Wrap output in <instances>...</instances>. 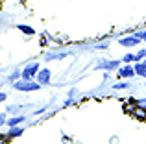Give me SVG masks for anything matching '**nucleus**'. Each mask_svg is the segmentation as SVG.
Returning <instances> with one entry per match:
<instances>
[{
  "mask_svg": "<svg viewBox=\"0 0 146 144\" xmlns=\"http://www.w3.org/2000/svg\"><path fill=\"white\" fill-rule=\"evenodd\" d=\"M13 87H15L17 90L32 92V90H39V89H41V83H37V81H32V79H21V81H17Z\"/></svg>",
  "mask_w": 146,
  "mask_h": 144,
  "instance_id": "1",
  "label": "nucleus"
},
{
  "mask_svg": "<svg viewBox=\"0 0 146 144\" xmlns=\"http://www.w3.org/2000/svg\"><path fill=\"white\" fill-rule=\"evenodd\" d=\"M39 70H41V69H39V65H37V63H30V65H26V67H24L21 79H32L33 76L39 74Z\"/></svg>",
  "mask_w": 146,
  "mask_h": 144,
  "instance_id": "2",
  "label": "nucleus"
},
{
  "mask_svg": "<svg viewBox=\"0 0 146 144\" xmlns=\"http://www.w3.org/2000/svg\"><path fill=\"white\" fill-rule=\"evenodd\" d=\"M120 67V61H117V59H107V61H100L96 65V70H106V72H111L115 69H118Z\"/></svg>",
  "mask_w": 146,
  "mask_h": 144,
  "instance_id": "3",
  "label": "nucleus"
},
{
  "mask_svg": "<svg viewBox=\"0 0 146 144\" xmlns=\"http://www.w3.org/2000/svg\"><path fill=\"white\" fill-rule=\"evenodd\" d=\"M35 78H37V83H41V85H48L50 78H52V72H50L48 69H43V70H39V74H37Z\"/></svg>",
  "mask_w": 146,
  "mask_h": 144,
  "instance_id": "4",
  "label": "nucleus"
},
{
  "mask_svg": "<svg viewBox=\"0 0 146 144\" xmlns=\"http://www.w3.org/2000/svg\"><path fill=\"white\" fill-rule=\"evenodd\" d=\"M118 76H120V78H133V76H135V69H133L131 65H126V67H120V69H118Z\"/></svg>",
  "mask_w": 146,
  "mask_h": 144,
  "instance_id": "5",
  "label": "nucleus"
},
{
  "mask_svg": "<svg viewBox=\"0 0 146 144\" xmlns=\"http://www.w3.org/2000/svg\"><path fill=\"white\" fill-rule=\"evenodd\" d=\"M118 43H120L122 46H137V44H139L141 41L137 39V37H133V35H131V37H122V39L118 41Z\"/></svg>",
  "mask_w": 146,
  "mask_h": 144,
  "instance_id": "6",
  "label": "nucleus"
},
{
  "mask_svg": "<svg viewBox=\"0 0 146 144\" xmlns=\"http://www.w3.org/2000/svg\"><path fill=\"white\" fill-rule=\"evenodd\" d=\"M133 69H135V74L141 76V78H146V63H135L133 65Z\"/></svg>",
  "mask_w": 146,
  "mask_h": 144,
  "instance_id": "7",
  "label": "nucleus"
},
{
  "mask_svg": "<svg viewBox=\"0 0 146 144\" xmlns=\"http://www.w3.org/2000/svg\"><path fill=\"white\" fill-rule=\"evenodd\" d=\"M21 122H24V116L17 115V116H13V118L7 120V126H9V127H17V124H21Z\"/></svg>",
  "mask_w": 146,
  "mask_h": 144,
  "instance_id": "8",
  "label": "nucleus"
},
{
  "mask_svg": "<svg viewBox=\"0 0 146 144\" xmlns=\"http://www.w3.org/2000/svg\"><path fill=\"white\" fill-rule=\"evenodd\" d=\"M22 135V127H11L7 131V139H13V137H21Z\"/></svg>",
  "mask_w": 146,
  "mask_h": 144,
  "instance_id": "9",
  "label": "nucleus"
},
{
  "mask_svg": "<svg viewBox=\"0 0 146 144\" xmlns=\"http://www.w3.org/2000/svg\"><path fill=\"white\" fill-rule=\"evenodd\" d=\"M21 76H22V72H19V70H15V72H13V74H11V76H9V78H7V81H9V83H13V85H15V83H17V79H19V78H21Z\"/></svg>",
  "mask_w": 146,
  "mask_h": 144,
  "instance_id": "10",
  "label": "nucleus"
},
{
  "mask_svg": "<svg viewBox=\"0 0 146 144\" xmlns=\"http://www.w3.org/2000/svg\"><path fill=\"white\" fill-rule=\"evenodd\" d=\"M143 59H146V50H139L135 54V63H143Z\"/></svg>",
  "mask_w": 146,
  "mask_h": 144,
  "instance_id": "11",
  "label": "nucleus"
},
{
  "mask_svg": "<svg viewBox=\"0 0 146 144\" xmlns=\"http://www.w3.org/2000/svg\"><path fill=\"white\" fill-rule=\"evenodd\" d=\"M115 90H122V89H129V83L128 81H120V83H115L113 85Z\"/></svg>",
  "mask_w": 146,
  "mask_h": 144,
  "instance_id": "12",
  "label": "nucleus"
},
{
  "mask_svg": "<svg viewBox=\"0 0 146 144\" xmlns=\"http://www.w3.org/2000/svg\"><path fill=\"white\" fill-rule=\"evenodd\" d=\"M19 30H21L22 33H28V35H33V28H30V26H22V24H19Z\"/></svg>",
  "mask_w": 146,
  "mask_h": 144,
  "instance_id": "13",
  "label": "nucleus"
},
{
  "mask_svg": "<svg viewBox=\"0 0 146 144\" xmlns=\"http://www.w3.org/2000/svg\"><path fill=\"white\" fill-rule=\"evenodd\" d=\"M133 61H135V54H126L122 57V63H133Z\"/></svg>",
  "mask_w": 146,
  "mask_h": 144,
  "instance_id": "14",
  "label": "nucleus"
},
{
  "mask_svg": "<svg viewBox=\"0 0 146 144\" xmlns=\"http://www.w3.org/2000/svg\"><path fill=\"white\" fill-rule=\"evenodd\" d=\"M135 105H137V107H141V109H144V111H146V98H141V100H135Z\"/></svg>",
  "mask_w": 146,
  "mask_h": 144,
  "instance_id": "15",
  "label": "nucleus"
},
{
  "mask_svg": "<svg viewBox=\"0 0 146 144\" xmlns=\"http://www.w3.org/2000/svg\"><path fill=\"white\" fill-rule=\"evenodd\" d=\"M133 37H137L139 41H146V30H144V32H137V33H133Z\"/></svg>",
  "mask_w": 146,
  "mask_h": 144,
  "instance_id": "16",
  "label": "nucleus"
},
{
  "mask_svg": "<svg viewBox=\"0 0 146 144\" xmlns=\"http://www.w3.org/2000/svg\"><path fill=\"white\" fill-rule=\"evenodd\" d=\"M19 105H9V107H7V113H9V115H15V113H19Z\"/></svg>",
  "mask_w": 146,
  "mask_h": 144,
  "instance_id": "17",
  "label": "nucleus"
},
{
  "mask_svg": "<svg viewBox=\"0 0 146 144\" xmlns=\"http://www.w3.org/2000/svg\"><path fill=\"white\" fill-rule=\"evenodd\" d=\"M4 124H7L6 122V115H4V113H0V126H4Z\"/></svg>",
  "mask_w": 146,
  "mask_h": 144,
  "instance_id": "18",
  "label": "nucleus"
},
{
  "mask_svg": "<svg viewBox=\"0 0 146 144\" xmlns=\"http://www.w3.org/2000/svg\"><path fill=\"white\" fill-rule=\"evenodd\" d=\"M63 144H72V139L67 137V135H63Z\"/></svg>",
  "mask_w": 146,
  "mask_h": 144,
  "instance_id": "19",
  "label": "nucleus"
},
{
  "mask_svg": "<svg viewBox=\"0 0 146 144\" xmlns=\"http://www.w3.org/2000/svg\"><path fill=\"white\" fill-rule=\"evenodd\" d=\"M6 98H7V94H4V92H0V104H2V102H4V100H6Z\"/></svg>",
  "mask_w": 146,
  "mask_h": 144,
  "instance_id": "20",
  "label": "nucleus"
},
{
  "mask_svg": "<svg viewBox=\"0 0 146 144\" xmlns=\"http://www.w3.org/2000/svg\"><path fill=\"white\" fill-rule=\"evenodd\" d=\"M96 48H107V43H100V44H96Z\"/></svg>",
  "mask_w": 146,
  "mask_h": 144,
  "instance_id": "21",
  "label": "nucleus"
},
{
  "mask_svg": "<svg viewBox=\"0 0 146 144\" xmlns=\"http://www.w3.org/2000/svg\"><path fill=\"white\" fill-rule=\"evenodd\" d=\"M144 63H146V59H144Z\"/></svg>",
  "mask_w": 146,
  "mask_h": 144,
  "instance_id": "22",
  "label": "nucleus"
},
{
  "mask_svg": "<svg viewBox=\"0 0 146 144\" xmlns=\"http://www.w3.org/2000/svg\"><path fill=\"white\" fill-rule=\"evenodd\" d=\"M0 4H2V2H0Z\"/></svg>",
  "mask_w": 146,
  "mask_h": 144,
  "instance_id": "23",
  "label": "nucleus"
}]
</instances>
